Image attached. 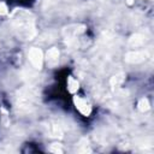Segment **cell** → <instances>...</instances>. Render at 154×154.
I'll return each instance as SVG.
<instances>
[{"mask_svg":"<svg viewBox=\"0 0 154 154\" xmlns=\"http://www.w3.org/2000/svg\"><path fill=\"white\" fill-rule=\"evenodd\" d=\"M85 30L84 25H79V24H73V25H69L64 29V34L66 37H76L77 35L82 34Z\"/></svg>","mask_w":154,"mask_h":154,"instance_id":"8992f818","label":"cell"},{"mask_svg":"<svg viewBox=\"0 0 154 154\" xmlns=\"http://www.w3.org/2000/svg\"><path fill=\"white\" fill-rule=\"evenodd\" d=\"M78 88H79V84H78V82L73 78V77H69V79H67V89H69V91L70 93H76L77 90H78Z\"/></svg>","mask_w":154,"mask_h":154,"instance_id":"30bf717a","label":"cell"},{"mask_svg":"<svg viewBox=\"0 0 154 154\" xmlns=\"http://www.w3.org/2000/svg\"><path fill=\"white\" fill-rule=\"evenodd\" d=\"M51 150H52V152H54V153H61V152H63V149L60 148V144H58V143L52 144Z\"/></svg>","mask_w":154,"mask_h":154,"instance_id":"5bb4252c","label":"cell"},{"mask_svg":"<svg viewBox=\"0 0 154 154\" xmlns=\"http://www.w3.org/2000/svg\"><path fill=\"white\" fill-rule=\"evenodd\" d=\"M123 79H124V77H123V75L120 73V75L113 76V77L111 78L109 83H111V85H112V87H118V85H119V84L123 82Z\"/></svg>","mask_w":154,"mask_h":154,"instance_id":"7c38bea8","label":"cell"},{"mask_svg":"<svg viewBox=\"0 0 154 154\" xmlns=\"http://www.w3.org/2000/svg\"><path fill=\"white\" fill-rule=\"evenodd\" d=\"M11 24L18 37L31 40L36 35L35 18L31 12L24 8H16L11 14Z\"/></svg>","mask_w":154,"mask_h":154,"instance_id":"6da1fadb","label":"cell"},{"mask_svg":"<svg viewBox=\"0 0 154 154\" xmlns=\"http://www.w3.org/2000/svg\"><path fill=\"white\" fill-rule=\"evenodd\" d=\"M37 100V93L34 90L31 85L25 87L18 91L17 95V107L20 112H30L36 103Z\"/></svg>","mask_w":154,"mask_h":154,"instance_id":"7a4b0ae2","label":"cell"},{"mask_svg":"<svg viewBox=\"0 0 154 154\" xmlns=\"http://www.w3.org/2000/svg\"><path fill=\"white\" fill-rule=\"evenodd\" d=\"M48 134H49V136H53V137H61L63 136V130H61L60 125L53 124V125H49Z\"/></svg>","mask_w":154,"mask_h":154,"instance_id":"9c48e42d","label":"cell"},{"mask_svg":"<svg viewBox=\"0 0 154 154\" xmlns=\"http://www.w3.org/2000/svg\"><path fill=\"white\" fill-rule=\"evenodd\" d=\"M28 58H29L31 65H32L36 70H41V69H42V65H43V54H42V51H41L40 48L32 47V48L29 51Z\"/></svg>","mask_w":154,"mask_h":154,"instance_id":"3957f363","label":"cell"},{"mask_svg":"<svg viewBox=\"0 0 154 154\" xmlns=\"http://www.w3.org/2000/svg\"><path fill=\"white\" fill-rule=\"evenodd\" d=\"M148 58V52L147 51H134L129 52L125 55V61L130 64H138L144 61Z\"/></svg>","mask_w":154,"mask_h":154,"instance_id":"277c9868","label":"cell"},{"mask_svg":"<svg viewBox=\"0 0 154 154\" xmlns=\"http://www.w3.org/2000/svg\"><path fill=\"white\" fill-rule=\"evenodd\" d=\"M137 107H138V109H140L141 112H146V111H148V109H149V101H148V99L142 97V99L138 101Z\"/></svg>","mask_w":154,"mask_h":154,"instance_id":"8fae6325","label":"cell"},{"mask_svg":"<svg viewBox=\"0 0 154 154\" xmlns=\"http://www.w3.org/2000/svg\"><path fill=\"white\" fill-rule=\"evenodd\" d=\"M58 60H59V51L58 48L53 47L51 49H48L47 52V63L49 66H55L58 64Z\"/></svg>","mask_w":154,"mask_h":154,"instance_id":"52a82bcc","label":"cell"},{"mask_svg":"<svg viewBox=\"0 0 154 154\" xmlns=\"http://www.w3.org/2000/svg\"><path fill=\"white\" fill-rule=\"evenodd\" d=\"M144 42H146V36L143 34H135L129 38V46L134 48L141 47Z\"/></svg>","mask_w":154,"mask_h":154,"instance_id":"ba28073f","label":"cell"},{"mask_svg":"<svg viewBox=\"0 0 154 154\" xmlns=\"http://www.w3.org/2000/svg\"><path fill=\"white\" fill-rule=\"evenodd\" d=\"M73 102H75L76 108H77L83 116L88 117V116L90 114V112H91V106H90V103H89L85 99H83V97H81V96H75V97H73Z\"/></svg>","mask_w":154,"mask_h":154,"instance_id":"5b68a950","label":"cell"},{"mask_svg":"<svg viewBox=\"0 0 154 154\" xmlns=\"http://www.w3.org/2000/svg\"><path fill=\"white\" fill-rule=\"evenodd\" d=\"M7 12H8V8H7V6L5 5V2L0 1V16H4V14H6Z\"/></svg>","mask_w":154,"mask_h":154,"instance_id":"4fadbf2b","label":"cell"}]
</instances>
